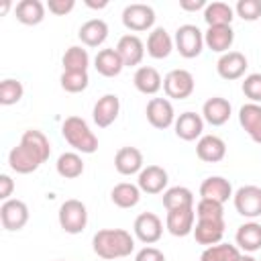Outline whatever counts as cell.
<instances>
[{"label": "cell", "instance_id": "obj_1", "mask_svg": "<svg viewBox=\"0 0 261 261\" xmlns=\"http://www.w3.org/2000/svg\"><path fill=\"white\" fill-rule=\"evenodd\" d=\"M51 155V145L45 133L37 128H29L22 133L20 143L10 149L8 153V165L14 173L27 175L37 171Z\"/></svg>", "mask_w": 261, "mask_h": 261}, {"label": "cell", "instance_id": "obj_2", "mask_svg": "<svg viewBox=\"0 0 261 261\" xmlns=\"http://www.w3.org/2000/svg\"><path fill=\"white\" fill-rule=\"evenodd\" d=\"M92 249L100 259H122L135 251V237L124 228H102L92 237Z\"/></svg>", "mask_w": 261, "mask_h": 261}, {"label": "cell", "instance_id": "obj_3", "mask_svg": "<svg viewBox=\"0 0 261 261\" xmlns=\"http://www.w3.org/2000/svg\"><path fill=\"white\" fill-rule=\"evenodd\" d=\"M61 135L77 153L92 155L98 151V137L82 116H67L61 124Z\"/></svg>", "mask_w": 261, "mask_h": 261}, {"label": "cell", "instance_id": "obj_4", "mask_svg": "<svg viewBox=\"0 0 261 261\" xmlns=\"http://www.w3.org/2000/svg\"><path fill=\"white\" fill-rule=\"evenodd\" d=\"M57 218H59V226L67 234H80L88 226V208L82 200L71 198L59 206Z\"/></svg>", "mask_w": 261, "mask_h": 261}, {"label": "cell", "instance_id": "obj_5", "mask_svg": "<svg viewBox=\"0 0 261 261\" xmlns=\"http://www.w3.org/2000/svg\"><path fill=\"white\" fill-rule=\"evenodd\" d=\"M173 45L184 59H194L204 49V33L196 24H181L175 31Z\"/></svg>", "mask_w": 261, "mask_h": 261}, {"label": "cell", "instance_id": "obj_6", "mask_svg": "<svg viewBox=\"0 0 261 261\" xmlns=\"http://www.w3.org/2000/svg\"><path fill=\"white\" fill-rule=\"evenodd\" d=\"M194 88H196V82H194V75L188 69H181V67L171 69L163 77V92H165L167 98L186 100L194 94Z\"/></svg>", "mask_w": 261, "mask_h": 261}, {"label": "cell", "instance_id": "obj_7", "mask_svg": "<svg viewBox=\"0 0 261 261\" xmlns=\"http://www.w3.org/2000/svg\"><path fill=\"white\" fill-rule=\"evenodd\" d=\"M122 24L133 31V33H143V31H153L155 24V10L149 4L143 2H135V4H126L122 10Z\"/></svg>", "mask_w": 261, "mask_h": 261}, {"label": "cell", "instance_id": "obj_8", "mask_svg": "<svg viewBox=\"0 0 261 261\" xmlns=\"http://www.w3.org/2000/svg\"><path fill=\"white\" fill-rule=\"evenodd\" d=\"M232 204L241 216H245L249 220L259 218L261 216V188L259 186H241L232 194Z\"/></svg>", "mask_w": 261, "mask_h": 261}, {"label": "cell", "instance_id": "obj_9", "mask_svg": "<svg viewBox=\"0 0 261 261\" xmlns=\"http://www.w3.org/2000/svg\"><path fill=\"white\" fill-rule=\"evenodd\" d=\"M0 220L6 230H10V232L20 230L29 222V206L18 198L4 200L0 204Z\"/></svg>", "mask_w": 261, "mask_h": 261}, {"label": "cell", "instance_id": "obj_10", "mask_svg": "<svg viewBox=\"0 0 261 261\" xmlns=\"http://www.w3.org/2000/svg\"><path fill=\"white\" fill-rule=\"evenodd\" d=\"M145 114H147L149 124L153 128H159V130H165V128L173 126V122H175L173 104L167 98H151L147 102Z\"/></svg>", "mask_w": 261, "mask_h": 261}, {"label": "cell", "instance_id": "obj_11", "mask_svg": "<svg viewBox=\"0 0 261 261\" xmlns=\"http://www.w3.org/2000/svg\"><path fill=\"white\" fill-rule=\"evenodd\" d=\"M133 230H135V237L145 243V245H153L161 239L163 234V222L161 218L155 214V212H141L137 218H135V224H133Z\"/></svg>", "mask_w": 261, "mask_h": 261}, {"label": "cell", "instance_id": "obj_12", "mask_svg": "<svg viewBox=\"0 0 261 261\" xmlns=\"http://www.w3.org/2000/svg\"><path fill=\"white\" fill-rule=\"evenodd\" d=\"M224 228H226L224 218H198V222L194 224V239L204 247H212L222 243Z\"/></svg>", "mask_w": 261, "mask_h": 261}, {"label": "cell", "instance_id": "obj_13", "mask_svg": "<svg viewBox=\"0 0 261 261\" xmlns=\"http://www.w3.org/2000/svg\"><path fill=\"white\" fill-rule=\"evenodd\" d=\"M194 222H196V208H175L167 210L165 216V228L173 237H188L194 232Z\"/></svg>", "mask_w": 261, "mask_h": 261}, {"label": "cell", "instance_id": "obj_14", "mask_svg": "<svg viewBox=\"0 0 261 261\" xmlns=\"http://www.w3.org/2000/svg\"><path fill=\"white\" fill-rule=\"evenodd\" d=\"M247 57L241 53V51H228V53H222L216 61V71L222 80L226 82H232V80H241L247 71Z\"/></svg>", "mask_w": 261, "mask_h": 261}, {"label": "cell", "instance_id": "obj_15", "mask_svg": "<svg viewBox=\"0 0 261 261\" xmlns=\"http://www.w3.org/2000/svg\"><path fill=\"white\" fill-rule=\"evenodd\" d=\"M167 181H169V175L161 165H147V167L141 169V173L137 177V186L145 194H161V192H165Z\"/></svg>", "mask_w": 261, "mask_h": 261}, {"label": "cell", "instance_id": "obj_16", "mask_svg": "<svg viewBox=\"0 0 261 261\" xmlns=\"http://www.w3.org/2000/svg\"><path fill=\"white\" fill-rule=\"evenodd\" d=\"M116 51L124 63V67H135L143 61L145 57V43L141 41L139 35H122L116 43Z\"/></svg>", "mask_w": 261, "mask_h": 261}, {"label": "cell", "instance_id": "obj_17", "mask_svg": "<svg viewBox=\"0 0 261 261\" xmlns=\"http://www.w3.org/2000/svg\"><path fill=\"white\" fill-rule=\"evenodd\" d=\"M118 112H120V100H118V96L116 94H104L94 104L92 118H94L96 126L106 128V126H110L118 118Z\"/></svg>", "mask_w": 261, "mask_h": 261}, {"label": "cell", "instance_id": "obj_18", "mask_svg": "<svg viewBox=\"0 0 261 261\" xmlns=\"http://www.w3.org/2000/svg\"><path fill=\"white\" fill-rule=\"evenodd\" d=\"M173 130L181 141H196L204 133V118L202 114H196L192 110L181 112L179 116H175Z\"/></svg>", "mask_w": 261, "mask_h": 261}, {"label": "cell", "instance_id": "obj_19", "mask_svg": "<svg viewBox=\"0 0 261 261\" xmlns=\"http://www.w3.org/2000/svg\"><path fill=\"white\" fill-rule=\"evenodd\" d=\"M196 155L204 163H218L226 155V143L216 135H202L196 143Z\"/></svg>", "mask_w": 261, "mask_h": 261}, {"label": "cell", "instance_id": "obj_20", "mask_svg": "<svg viewBox=\"0 0 261 261\" xmlns=\"http://www.w3.org/2000/svg\"><path fill=\"white\" fill-rule=\"evenodd\" d=\"M230 112H232V106L222 96H212L202 106V118L212 126H222L224 122H228Z\"/></svg>", "mask_w": 261, "mask_h": 261}, {"label": "cell", "instance_id": "obj_21", "mask_svg": "<svg viewBox=\"0 0 261 261\" xmlns=\"http://www.w3.org/2000/svg\"><path fill=\"white\" fill-rule=\"evenodd\" d=\"M200 198L224 204L232 198V186L222 175H210L200 184Z\"/></svg>", "mask_w": 261, "mask_h": 261}, {"label": "cell", "instance_id": "obj_22", "mask_svg": "<svg viewBox=\"0 0 261 261\" xmlns=\"http://www.w3.org/2000/svg\"><path fill=\"white\" fill-rule=\"evenodd\" d=\"M239 122L253 143L261 145V104L247 102L239 108Z\"/></svg>", "mask_w": 261, "mask_h": 261}, {"label": "cell", "instance_id": "obj_23", "mask_svg": "<svg viewBox=\"0 0 261 261\" xmlns=\"http://www.w3.org/2000/svg\"><path fill=\"white\" fill-rule=\"evenodd\" d=\"M234 43V31L230 24L224 27H208L204 33V45L214 53H228Z\"/></svg>", "mask_w": 261, "mask_h": 261}, {"label": "cell", "instance_id": "obj_24", "mask_svg": "<svg viewBox=\"0 0 261 261\" xmlns=\"http://www.w3.org/2000/svg\"><path fill=\"white\" fill-rule=\"evenodd\" d=\"M133 84H135V88H137L141 94H145V96H155V94L163 88V77H161V73H159L155 67H151V65H141V67H137V71H135V75H133Z\"/></svg>", "mask_w": 261, "mask_h": 261}, {"label": "cell", "instance_id": "obj_25", "mask_svg": "<svg viewBox=\"0 0 261 261\" xmlns=\"http://www.w3.org/2000/svg\"><path fill=\"white\" fill-rule=\"evenodd\" d=\"M114 167L120 175H139L143 169V153L137 147H120L114 155Z\"/></svg>", "mask_w": 261, "mask_h": 261}, {"label": "cell", "instance_id": "obj_26", "mask_svg": "<svg viewBox=\"0 0 261 261\" xmlns=\"http://www.w3.org/2000/svg\"><path fill=\"white\" fill-rule=\"evenodd\" d=\"M147 55L153 59H165L173 51V39L163 27H155L147 37Z\"/></svg>", "mask_w": 261, "mask_h": 261}, {"label": "cell", "instance_id": "obj_27", "mask_svg": "<svg viewBox=\"0 0 261 261\" xmlns=\"http://www.w3.org/2000/svg\"><path fill=\"white\" fill-rule=\"evenodd\" d=\"M94 67H96V71H98L100 75H104V77H116V75L122 71L124 63H122V59H120L116 47H108V49H100V51L96 53V57H94Z\"/></svg>", "mask_w": 261, "mask_h": 261}, {"label": "cell", "instance_id": "obj_28", "mask_svg": "<svg viewBox=\"0 0 261 261\" xmlns=\"http://www.w3.org/2000/svg\"><path fill=\"white\" fill-rule=\"evenodd\" d=\"M234 243L245 253H255L261 249V224L255 220H249L237 228Z\"/></svg>", "mask_w": 261, "mask_h": 261}, {"label": "cell", "instance_id": "obj_29", "mask_svg": "<svg viewBox=\"0 0 261 261\" xmlns=\"http://www.w3.org/2000/svg\"><path fill=\"white\" fill-rule=\"evenodd\" d=\"M77 37L86 47H100L108 39V24L102 18H90L80 27Z\"/></svg>", "mask_w": 261, "mask_h": 261}, {"label": "cell", "instance_id": "obj_30", "mask_svg": "<svg viewBox=\"0 0 261 261\" xmlns=\"http://www.w3.org/2000/svg\"><path fill=\"white\" fill-rule=\"evenodd\" d=\"M45 8L47 6L41 0H20L14 6V16L18 22L27 27H35L45 20Z\"/></svg>", "mask_w": 261, "mask_h": 261}, {"label": "cell", "instance_id": "obj_31", "mask_svg": "<svg viewBox=\"0 0 261 261\" xmlns=\"http://www.w3.org/2000/svg\"><path fill=\"white\" fill-rule=\"evenodd\" d=\"M110 200L118 208H135L141 200V190L137 184L120 181L110 190Z\"/></svg>", "mask_w": 261, "mask_h": 261}, {"label": "cell", "instance_id": "obj_32", "mask_svg": "<svg viewBox=\"0 0 261 261\" xmlns=\"http://www.w3.org/2000/svg\"><path fill=\"white\" fill-rule=\"evenodd\" d=\"M234 18V8L226 2H210L204 8V20L208 27H224Z\"/></svg>", "mask_w": 261, "mask_h": 261}, {"label": "cell", "instance_id": "obj_33", "mask_svg": "<svg viewBox=\"0 0 261 261\" xmlns=\"http://www.w3.org/2000/svg\"><path fill=\"white\" fill-rule=\"evenodd\" d=\"M55 169L61 177L65 179H75L84 173V161L80 157L77 151H65L57 157V163H55Z\"/></svg>", "mask_w": 261, "mask_h": 261}, {"label": "cell", "instance_id": "obj_34", "mask_svg": "<svg viewBox=\"0 0 261 261\" xmlns=\"http://www.w3.org/2000/svg\"><path fill=\"white\" fill-rule=\"evenodd\" d=\"M243 253L237 245L228 243H218L212 247H206L200 255V261H241Z\"/></svg>", "mask_w": 261, "mask_h": 261}, {"label": "cell", "instance_id": "obj_35", "mask_svg": "<svg viewBox=\"0 0 261 261\" xmlns=\"http://www.w3.org/2000/svg\"><path fill=\"white\" fill-rule=\"evenodd\" d=\"M163 206L165 210H175V208H190L194 206V194L186 186H173L163 192Z\"/></svg>", "mask_w": 261, "mask_h": 261}, {"label": "cell", "instance_id": "obj_36", "mask_svg": "<svg viewBox=\"0 0 261 261\" xmlns=\"http://www.w3.org/2000/svg\"><path fill=\"white\" fill-rule=\"evenodd\" d=\"M63 71H88L90 65V53L82 45H71L61 59Z\"/></svg>", "mask_w": 261, "mask_h": 261}, {"label": "cell", "instance_id": "obj_37", "mask_svg": "<svg viewBox=\"0 0 261 261\" xmlns=\"http://www.w3.org/2000/svg\"><path fill=\"white\" fill-rule=\"evenodd\" d=\"M59 84L65 92L69 94H80L88 88L90 84V77H88V71H63L61 77H59Z\"/></svg>", "mask_w": 261, "mask_h": 261}, {"label": "cell", "instance_id": "obj_38", "mask_svg": "<svg viewBox=\"0 0 261 261\" xmlns=\"http://www.w3.org/2000/svg\"><path fill=\"white\" fill-rule=\"evenodd\" d=\"M24 94V88L18 80H12V77H6L0 82V104L2 106H12L16 104Z\"/></svg>", "mask_w": 261, "mask_h": 261}, {"label": "cell", "instance_id": "obj_39", "mask_svg": "<svg viewBox=\"0 0 261 261\" xmlns=\"http://www.w3.org/2000/svg\"><path fill=\"white\" fill-rule=\"evenodd\" d=\"M234 14L243 20H259L261 18V0H239L234 4Z\"/></svg>", "mask_w": 261, "mask_h": 261}, {"label": "cell", "instance_id": "obj_40", "mask_svg": "<svg viewBox=\"0 0 261 261\" xmlns=\"http://www.w3.org/2000/svg\"><path fill=\"white\" fill-rule=\"evenodd\" d=\"M241 90H243V94L253 104H261V73H249V75H245Z\"/></svg>", "mask_w": 261, "mask_h": 261}, {"label": "cell", "instance_id": "obj_41", "mask_svg": "<svg viewBox=\"0 0 261 261\" xmlns=\"http://www.w3.org/2000/svg\"><path fill=\"white\" fill-rule=\"evenodd\" d=\"M224 204L214 202V200H204L200 198V202L196 204V216L198 218H224Z\"/></svg>", "mask_w": 261, "mask_h": 261}, {"label": "cell", "instance_id": "obj_42", "mask_svg": "<svg viewBox=\"0 0 261 261\" xmlns=\"http://www.w3.org/2000/svg\"><path fill=\"white\" fill-rule=\"evenodd\" d=\"M47 8L55 16H65V14H69L75 8V0H49Z\"/></svg>", "mask_w": 261, "mask_h": 261}, {"label": "cell", "instance_id": "obj_43", "mask_svg": "<svg viewBox=\"0 0 261 261\" xmlns=\"http://www.w3.org/2000/svg\"><path fill=\"white\" fill-rule=\"evenodd\" d=\"M135 261H165V255H163V251H159L157 247L147 245V247H143L141 251H137Z\"/></svg>", "mask_w": 261, "mask_h": 261}, {"label": "cell", "instance_id": "obj_44", "mask_svg": "<svg viewBox=\"0 0 261 261\" xmlns=\"http://www.w3.org/2000/svg\"><path fill=\"white\" fill-rule=\"evenodd\" d=\"M12 190H14L12 177H10L8 173H2V175H0V198H2V202H4V200H10Z\"/></svg>", "mask_w": 261, "mask_h": 261}, {"label": "cell", "instance_id": "obj_45", "mask_svg": "<svg viewBox=\"0 0 261 261\" xmlns=\"http://www.w3.org/2000/svg\"><path fill=\"white\" fill-rule=\"evenodd\" d=\"M206 0H179V8L186 12H196V10H204L206 8Z\"/></svg>", "mask_w": 261, "mask_h": 261}, {"label": "cell", "instance_id": "obj_46", "mask_svg": "<svg viewBox=\"0 0 261 261\" xmlns=\"http://www.w3.org/2000/svg\"><path fill=\"white\" fill-rule=\"evenodd\" d=\"M86 6H88V8H98V10H100V8H106V6H108V0H102V2H92V0H86Z\"/></svg>", "mask_w": 261, "mask_h": 261}, {"label": "cell", "instance_id": "obj_47", "mask_svg": "<svg viewBox=\"0 0 261 261\" xmlns=\"http://www.w3.org/2000/svg\"><path fill=\"white\" fill-rule=\"evenodd\" d=\"M241 261H259V259H255V257H253L251 253H247V255L243 253V259H241Z\"/></svg>", "mask_w": 261, "mask_h": 261}, {"label": "cell", "instance_id": "obj_48", "mask_svg": "<svg viewBox=\"0 0 261 261\" xmlns=\"http://www.w3.org/2000/svg\"><path fill=\"white\" fill-rule=\"evenodd\" d=\"M8 8H10V2L6 0V2L2 4V8H0V12H2V14H6V12H8Z\"/></svg>", "mask_w": 261, "mask_h": 261}, {"label": "cell", "instance_id": "obj_49", "mask_svg": "<svg viewBox=\"0 0 261 261\" xmlns=\"http://www.w3.org/2000/svg\"><path fill=\"white\" fill-rule=\"evenodd\" d=\"M57 261H63V259H57Z\"/></svg>", "mask_w": 261, "mask_h": 261}, {"label": "cell", "instance_id": "obj_50", "mask_svg": "<svg viewBox=\"0 0 261 261\" xmlns=\"http://www.w3.org/2000/svg\"><path fill=\"white\" fill-rule=\"evenodd\" d=\"M259 261H261V259H259Z\"/></svg>", "mask_w": 261, "mask_h": 261}]
</instances>
